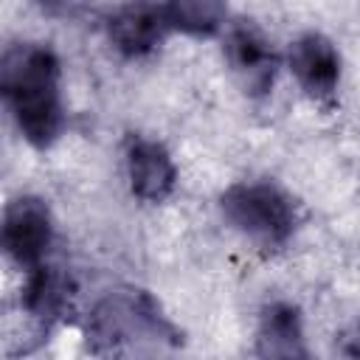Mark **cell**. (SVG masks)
<instances>
[{"label":"cell","mask_w":360,"mask_h":360,"mask_svg":"<svg viewBox=\"0 0 360 360\" xmlns=\"http://www.w3.org/2000/svg\"><path fill=\"white\" fill-rule=\"evenodd\" d=\"M0 87L25 141L34 146H51L62 129L56 53L34 42L11 45L3 53Z\"/></svg>","instance_id":"cell-1"},{"label":"cell","mask_w":360,"mask_h":360,"mask_svg":"<svg viewBox=\"0 0 360 360\" xmlns=\"http://www.w3.org/2000/svg\"><path fill=\"white\" fill-rule=\"evenodd\" d=\"M225 219L262 245H281L295 225L290 200L267 183H239L222 194Z\"/></svg>","instance_id":"cell-2"},{"label":"cell","mask_w":360,"mask_h":360,"mask_svg":"<svg viewBox=\"0 0 360 360\" xmlns=\"http://www.w3.org/2000/svg\"><path fill=\"white\" fill-rule=\"evenodd\" d=\"M51 242V214L42 200L20 197L8 202L3 217V248L20 267L42 264L45 248Z\"/></svg>","instance_id":"cell-3"},{"label":"cell","mask_w":360,"mask_h":360,"mask_svg":"<svg viewBox=\"0 0 360 360\" xmlns=\"http://www.w3.org/2000/svg\"><path fill=\"white\" fill-rule=\"evenodd\" d=\"M290 68L301 82V87L307 90V96L323 104L335 98L338 79H340V59L335 45L326 37L304 34L301 39H295L290 48Z\"/></svg>","instance_id":"cell-4"},{"label":"cell","mask_w":360,"mask_h":360,"mask_svg":"<svg viewBox=\"0 0 360 360\" xmlns=\"http://www.w3.org/2000/svg\"><path fill=\"white\" fill-rule=\"evenodd\" d=\"M169 14L152 0H132L110 17V39L127 56H143L158 48L169 28Z\"/></svg>","instance_id":"cell-5"},{"label":"cell","mask_w":360,"mask_h":360,"mask_svg":"<svg viewBox=\"0 0 360 360\" xmlns=\"http://www.w3.org/2000/svg\"><path fill=\"white\" fill-rule=\"evenodd\" d=\"M127 172L132 194L146 202H160L174 188V163L169 152L155 141L138 135L127 141Z\"/></svg>","instance_id":"cell-6"},{"label":"cell","mask_w":360,"mask_h":360,"mask_svg":"<svg viewBox=\"0 0 360 360\" xmlns=\"http://www.w3.org/2000/svg\"><path fill=\"white\" fill-rule=\"evenodd\" d=\"M225 51H228L233 70L242 76V82L250 93L270 90L273 73H276V53L253 22H248V20L236 22L228 34Z\"/></svg>","instance_id":"cell-7"},{"label":"cell","mask_w":360,"mask_h":360,"mask_svg":"<svg viewBox=\"0 0 360 360\" xmlns=\"http://www.w3.org/2000/svg\"><path fill=\"white\" fill-rule=\"evenodd\" d=\"M259 354L262 357H304L301 318L290 304H270L259 323Z\"/></svg>","instance_id":"cell-8"},{"label":"cell","mask_w":360,"mask_h":360,"mask_svg":"<svg viewBox=\"0 0 360 360\" xmlns=\"http://www.w3.org/2000/svg\"><path fill=\"white\" fill-rule=\"evenodd\" d=\"M65 278L53 270V267H31L28 270V281H25V290H22V304L25 309L34 315V318H53L62 304H65Z\"/></svg>","instance_id":"cell-9"},{"label":"cell","mask_w":360,"mask_h":360,"mask_svg":"<svg viewBox=\"0 0 360 360\" xmlns=\"http://www.w3.org/2000/svg\"><path fill=\"white\" fill-rule=\"evenodd\" d=\"M169 22L191 34H214L225 17V0H172Z\"/></svg>","instance_id":"cell-10"},{"label":"cell","mask_w":360,"mask_h":360,"mask_svg":"<svg viewBox=\"0 0 360 360\" xmlns=\"http://www.w3.org/2000/svg\"><path fill=\"white\" fill-rule=\"evenodd\" d=\"M79 3L82 0H39L42 11H48V14H73L79 8Z\"/></svg>","instance_id":"cell-11"}]
</instances>
